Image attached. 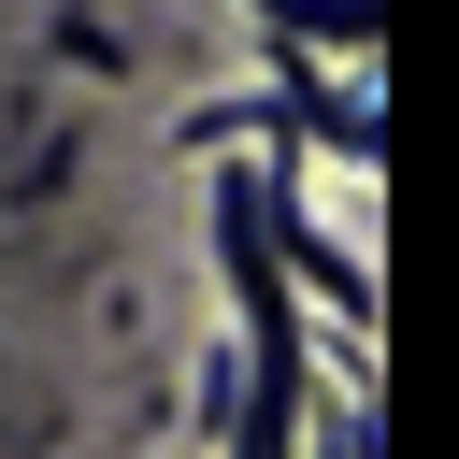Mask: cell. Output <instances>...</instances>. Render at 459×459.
<instances>
[{
  "mask_svg": "<svg viewBox=\"0 0 459 459\" xmlns=\"http://www.w3.org/2000/svg\"><path fill=\"white\" fill-rule=\"evenodd\" d=\"M215 258L244 287V416H230V459H287V430H301V301H287V273L258 244V172L244 158L215 172Z\"/></svg>",
  "mask_w": 459,
  "mask_h": 459,
  "instance_id": "6da1fadb",
  "label": "cell"
},
{
  "mask_svg": "<svg viewBox=\"0 0 459 459\" xmlns=\"http://www.w3.org/2000/svg\"><path fill=\"white\" fill-rule=\"evenodd\" d=\"M273 86H287V129H301V143H344V158H387V129H373V115H359V100H344V86H330V72L301 57V43L273 57Z\"/></svg>",
  "mask_w": 459,
  "mask_h": 459,
  "instance_id": "7a4b0ae2",
  "label": "cell"
},
{
  "mask_svg": "<svg viewBox=\"0 0 459 459\" xmlns=\"http://www.w3.org/2000/svg\"><path fill=\"white\" fill-rule=\"evenodd\" d=\"M258 14H273V29L301 43V57H316V43H344V57H359V43L387 29V0H258Z\"/></svg>",
  "mask_w": 459,
  "mask_h": 459,
  "instance_id": "3957f363",
  "label": "cell"
}]
</instances>
